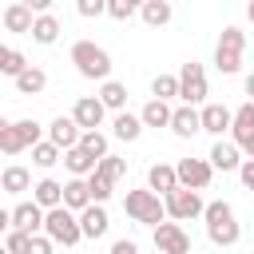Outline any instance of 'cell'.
Here are the masks:
<instances>
[{"label": "cell", "instance_id": "cell-1", "mask_svg": "<svg viewBox=\"0 0 254 254\" xmlns=\"http://www.w3.org/2000/svg\"><path fill=\"white\" fill-rule=\"evenodd\" d=\"M202 222H206V238L214 242V246H234L238 238H242V226H238V218H234V206L226 202V198H214V202H206L202 206Z\"/></svg>", "mask_w": 254, "mask_h": 254}, {"label": "cell", "instance_id": "cell-2", "mask_svg": "<svg viewBox=\"0 0 254 254\" xmlns=\"http://www.w3.org/2000/svg\"><path fill=\"white\" fill-rule=\"evenodd\" d=\"M71 64H75V71L83 79H99V83L111 79V56L95 40H75L71 44Z\"/></svg>", "mask_w": 254, "mask_h": 254}, {"label": "cell", "instance_id": "cell-3", "mask_svg": "<svg viewBox=\"0 0 254 254\" xmlns=\"http://www.w3.org/2000/svg\"><path fill=\"white\" fill-rule=\"evenodd\" d=\"M242 52H246V32L234 28V24H226L222 36H218V44H214V67H218L222 75L242 71Z\"/></svg>", "mask_w": 254, "mask_h": 254}, {"label": "cell", "instance_id": "cell-4", "mask_svg": "<svg viewBox=\"0 0 254 254\" xmlns=\"http://www.w3.org/2000/svg\"><path fill=\"white\" fill-rule=\"evenodd\" d=\"M123 210H127V218L139 222V226H159V222L167 218L163 194H155V190H127V194H123Z\"/></svg>", "mask_w": 254, "mask_h": 254}, {"label": "cell", "instance_id": "cell-5", "mask_svg": "<svg viewBox=\"0 0 254 254\" xmlns=\"http://www.w3.org/2000/svg\"><path fill=\"white\" fill-rule=\"evenodd\" d=\"M44 234H48L52 242H60V246H75V242L83 238V230H79V214L67 210L64 202L52 206V210H44Z\"/></svg>", "mask_w": 254, "mask_h": 254}, {"label": "cell", "instance_id": "cell-6", "mask_svg": "<svg viewBox=\"0 0 254 254\" xmlns=\"http://www.w3.org/2000/svg\"><path fill=\"white\" fill-rule=\"evenodd\" d=\"M202 194L198 190H190V187H175V190H167L163 194V210H167V218H175V222H190V218H202Z\"/></svg>", "mask_w": 254, "mask_h": 254}, {"label": "cell", "instance_id": "cell-7", "mask_svg": "<svg viewBox=\"0 0 254 254\" xmlns=\"http://www.w3.org/2000/svg\"><path fill=\"white\" fill-rule=\"evenodd\" d=\"M206 71H202V64H194V60H187L183 67H179V99L183 103H190V107H198V103H206Z\"/></svg>", "mask_w": 254, "mask_h": 254}, {"label": "cell", "instance_id": "cell-8", "mask_svg": "<svg viewBox=\"0 0 254 254\" xmlns=\"http://www.w3.org/2000/svg\"><path fill=\"white\" fill-rule=\"evenodd\" d=\"M151 230H155L151 238H155V250H159V254H190V234L183 230V222H167V218H163V222L151 226Z\"/></svg>", "mask_w": 254, "mask_h": 254}, {"label": "cell", "instance_id": "cell-9", "mask_svg": "<svg viewBox=\"0 0 254 254\" xmlns=\"http://www.w3.org/2000/svg\"><path fill=\"white\" fill-rule=\"evenodd\" d=\"M175 179H179V187L206 190L210 179H214V167H210L206 159H179V163H175Z\"/></svg>", "mask_w": 254, "mask_h": 254}, {"label": "cell", "instance_id": "cell-10", "mask_svg": "<svg viewBox=\"0 0 254 254\" xmlns=\"http://www.w3.org/2000/svg\"><path fill=\"white\" fill-rule=\"evenodd\" d=\"M71 119L79 123V131H95V127H103L107 107L99 103V95H79L75 107H71Z\"/></svg>", "mask_w": 254, "mask_h": 254}, {"label": "cell", "instance_id": "cell-11", "mask_svg": "<svg viewBox=\"0 0 254 254\" xmlns=\"http://www.w3.org/2000/svg\"><path fill=\"white\" fill-rule=\"evenodd\" d=\"M179 139H194L198 131H202V123H198V107H190V103H183V107H171V123H167Z\"/></svg>", "mask_w": 254, "mask_h": 254}, {"label": "cell", "instance_id": "cell-12", "mask_svg": "<svg viewBox=\"0 0 254 254\" xmlns=\"http://www.w3.org/2000/svg\"><path fill=\"white\" fill-rule=\"evenodd\" d=\"M107 226H111V218H107L103 202H87V206L79 210V230H83V238H103Z\"/></svg>", "mask_w": 254, "mask_h": 254}, {"label": "cell", "instance_id": "cell-13", "mask_svg": "<svg viewBox=\"0 0 254 254\" xmlns=\"http://www.w3.org/2000/svg\"><path fill=\"white\" fill-rule=\"evenodd\" d=\"M198 123H202V131L222 139V131H230V107L226 103H202L198 107Z\"/></svg>", "mask_w": 254, "mask_h": 254}, {"label": "cell", "instance_id": "cell-14", "mask_svg": "<svg viewBox=\"0 0 254 254\" xmlns=\"http://www.w3.org/2000/svg\"><path fill=\"white\" fill-rule=\"evenodd\" d=\"M48 139H52L60 151H67V147L79 143V123H75L71 115H56V119L48 123Z\"/></svg>", "mask_w": 254, "mask_h": 254}, {"label": "cell", "instance_id": "cell-15", "mask_svg": "<svg viewBox=\"0 0 254 254\" xmlns=\"http://www.w3.org/2000/svg\"><path fill=\"white\" fill-rule=\"evenodd\" d=\"M206 163H210L214 171H238V163H242V151L234 147V139H214V147H210Z\"/></svg>", "mask_w": 254, "mask_h": 254}, {"label": "cell", "instance_id": "cell-16", "mask_svg": "<svg viewBox=\"0 0 254 254\" xmlns=\"http://www.w3.org/2000/svg\"><path fill=\"white\" fill-rule=\"evenodd\" d=\"M12 226L16 230H28V234H40L44 230V206H36V202L12 206Z\"/></svg>", "mask_w": 254, "mask_h": 254}, {"label": "cell", "instance_id": "cell-17", "mask_svg": "<svg viewBox=\"0 0 254 254\" xmlns=\"http://www.w3.org/2000/svg\"><path fill=\"white\" fill-rule=\"evenodd\" d=\"M111 135H115V139H123V143H135V139L143 135V119H139V115H131V111L123 107V111H115V119H111Z\"/></svg>", "mask_w": 254, "mask_h": 254}, {"label": "cell", "instance_id": "cell-18", "mask_svg": "<svg viewBox=\"0 0 254 254\" xmlns=\"http://www.w3.org/2000/svg\"><path fill=\"white\" fill-rule=\"evenodd\" d=\"M32 20H36V12H32L28 4H16V0H12V4L4 8V28H8V32L28 36V32H32Z\"/></svg>", "mask_w": 254, "mask_h": 254}, {"label": "cell", "instance_id": "cell-19", "mask_svg": "<svg viewBox=\"0 0 254 254\" xmlns=\"http://www.w3.org/2000/svg\"><path fill=\"white\" fill-rule=\"evenodd\" d=\"M12 83H16V95H40V91L48 87V71H44V67H32V64H28V67H24V71H20V75H16Z\"/></svg>", "mask_w": 254, "mask_h": 254}, {"label": "cell", "instance_id": "cell-20", "mask_svg": "<svg viewBox=\"0 0 254 254\" xmlns=\"http://www.w3.org/2000/svg\"><path fill=\"white\" fill-rule=\"evenodd\" d=\"M32 202L44 206V210L60 206V202H64V183H56V179H40V183L32 187Z\"/></svg>", "mask_w": 254, "mask_h": 254}, {"label": "cell", "instance_id": "cell-21", "mask_svg": "<svg viewBox=\"0 0 254 254\" xmlns=\"http://www.w3.org/2000/svg\"><path fill=\"white\" fill-rule=\"evenodd\" d=\"M28 36H32L36 44H44V48H48V44H56V40H60V20H56L52 12H40V16L32 20V32H28Z\"/></svg>", "mask_w": 254, "mask_h": 254}, {"label": "cell", "instance_id": "cell-22", "mask_svg": "<svg viewBox=\"0 0 254 254\" xmlns=\"http://www.w3.org/2000/svg\"><path fill=\"white\" fill-rule=\"evenodd\" d=\"M0 190H8V194H24V190H32V171L20 167V163H12V167L0 175Z\"/></svg>", "mask_w": 254, "mask_h": 254}, {"label": "cell", "instance_id": "cell-23", "mask_svg": "<svg viewBox=\"0 0 254 254\" xmlns=\"http://www.w3.org/2000/svg\"><path fill=\"white\" fill-rule=\"evenodd\" d=\"M175 187H179V179H175V167H171V163H155V167L147 171V190L167 194V190H175Z\"/></svg>", "mask_w": 254, "mask_h": 254}, {"label": "cell", "instance_id": "cell-24", "mask_svg": "<svg viewBox=\"0 0 254 254\" xmlns=\"http://www.w3.org/2000/svg\"><path fill=\"white\" fill-rule=\"evenodd\" d=\"M87 202H91V194H87V179H79V175H71V179L64 183V206L79 214V210H83Z\"/></svg>", "mask_w": 254, "mask_h": 254}, {"label": "cell", "instance_id": "cell-25", "mask_svg": "<svg viewBox=\"0 0 254 254\" xmlns=\"http://www.w3.org/2000/svg\"><path fill=\"white\" fill-rule=\"evenodd\" d=\"M139 16H143V24H147V28H163V24H171L175 8H171V0H143Z\"/></svg>", "mask_w": 254, "mask_h": 254}, {"label": "cell", "instance_id": "cell-26", "mask_svg": "<svg viewBox=\"0 0 254 254\" xmlns=\"http://www.w3.org/2000/svg\"><path fill=\"white\" fill-rule=\"evenodd\" d=\"M139 119H143V127H167L171 123V103L167 99H147L143 103V111H139Z\"/></svg>", "mask_w": 254, "mask_h": 254}, {"label": "cell", "instance_id": "cell-27", "mask_svg": "<svg viewBox=\"0 0 254 254\" xmlns=\"http://www.w3.org/2000/svg\"><path fill=\"white\" fill-rule=\"evenodd\" d=\"M60 163H64L71 175H79V179H83V175H91V171H95V163H99V159H91L83 147H67V151L60 155Z\"/></svg>", "mask_w": 254, "mask_h": 254}, {"label": "cell", "instance_id": "cell-28", "mask_svg": "<svg viewBox=\"0 0 254 254\" xmlns=\"http://www.w3.org/2000/svg\"><path fill=\"white\" fill-rule=\"evenodd\" d=\"M99 103H103L107 111H123V107H127V87H123L119 79H103V83H99Z\"/></svg>", "mask_w": 254, "mask_h": 254}, {"label": "cell", "instance_id": "cell-29", "mask_svg": "<svg viewBox=\"0 0 254 254\" xmlns=\"http://www.w3.org/2000/svg\"><path fill=\"white\" fill-rule=\"evenodd\" d=\"M32 143H28V135H24V123L16 119V123H8V131H4V139H0V151L4 155H20V151H28Z\"/></svg>", "mask_w": 254, "mask_h": 254}, {"label": "cell", "instance_id": "cell-30", "mask_svg": "<svg viewBox=\"0 0 254 254\" xmlns=\"http://www.w3.org/2000/svg\"><path fill=\"white\" fill-rule=\"evenodd\" d=\"M60 155H64V151H60V147H56L52 139H40V143H32V163H36L40 171L56 167V163H60Z\"/></svg>", "mask_w": 254, "mask_h": 254}, {"label": "cell", "instance_id": "cell-31", "mask_svg": "<svg viewBox=\"0 0 254 254\" xmlns=\"http://www.w3.org/2000/svg\"><path fill=\"white\" fill-rule=\"evenodd\" d=\"M254 127V99H246L238 111H230V139H242Z\"/></svg>", "mask_w": 254, "mask_h": 254}, {"label": "cell", "instance_id": "cell-32", "mask_svg": "<svg viewBox=\"0 0 254 254\" xmlns=\"http://www.w3.org/2000/svg\"><path fill=\"white\" fill-rule=\"evenodd\" d=\"M75 147H83L91 159H103V155L111 151V147H107V135H103L99 127H95V131H79V143H75Z\"/></svg>", "mask_w": 254, "mask_h": 254}, {"label": "cell", "instance_id": "cell-33", "mask_svg": "<svg viewBox=\"0 0 254 254\" xmlns=\"http://www.w3.org/2000/svg\"><path fill=\"white\" fill-rule=\"evenodd\" d=\"M28 67V60H24V52H16V48H8V44H0V75H20Z\"/></svg>", "mask_w": 254, "mask_h": 254}, {"label": "cell", "instance_id": "cell-34", "mask_svg": "<svg viewBox=\"0 0 254 254\" xmlns=\"http://www.w3.org/2000/svg\"><path fill=\"white\" fill-rule=\"evenodd\" d=\"M87 179V194H91V202H107L111 198V190H115V183L107 179V175H99V171H91V175H83Z\"/></svg>", "mask_w": 254, "mask_h": 254}, {"label": "cell", "instance_id": "cell-35", "mask_svg": "<svg viewBox=\"0 0 254 254\" xmlns=\"http://www.w3.org/2000/svg\"><path fill=\"white\" fill-rule=\"evenodd\" d=\"M95 171H99V175H107L111 183H119V179L127 175V159H119V155H111V151H107V155L95 163Z\"/></svg>", "mask_w": 254, "mask_h": 254}, {"label": "cell", "instance_id": "cell-36", "mask_svg": "<svg viewBox=\"0 0 254 254\" xmlns=\"http://www.w3.org/2000/svg\"><path fill=\"white\" fill-rule=\"evenodd\" d=\"M151 95L155 99H179V75H155V83H151Z\"/></svg>", "mask_w": 254, "mask_h": 254}, {"label": "cell", "instance_id": "cell-37", "mask_svg": "<svg viewBox=\"0 0 254 254\" xmlns=\"http://www.w3.org/2000/svg\"><path fill=\"white\" fill-rule=\"evenodd\" d=\"M143 8V0H107V16L111 20H131Z\"/></svg>", "mask_w": 254, "mask_h": 254}, {"label": "cell", "instance_id": "cell-38", "mask_svg": "<svg viewBox=\"0 0 254 254\" xmlns=\"http://www.w3.org/2000/svg\"><path fill=\"white\" fill-rule=\"evenodd\" d=\"M28 242H32V234H28V230H16V226H8V234H4V246H8V254H28Z\"/></svg>", "mask_w": 254, "mask_h": 254}, {"label": "cell", "instance_id": "cell-39", "mask_svg": "<svg viewBox=\"0 0 254 254\" xmlns=\"http://www.w3.org/2000/svg\"><path fill=\"white\" fill-rule=\"evenodd\" d=\"M75 12L79 16H107V0H75Z\"/></svg>", "mask_w": 254, "mask_h": 254}, {"label": "cell", "instance_id": "cell-40", "mask_svg": "<svg viewBox=\"0 0 254 254\" xmlns=\"http://www.w3.org/2000/svg\"><path fill=\"white\" fill-rule=\"evenodd\" d=\"M52 250H56V242H52L44 230H40V234H32V242H28V254H52Z\"/></svg>", "mask_w": 254, "mask_h": 254}, {"label": "cell", "instance_id": "cell-41", "mask_svg": "<svg viewBox=\"0 0 254 254\" xmlns=\"http://www.w3.org/2000/svg\"><path fill=\"white\" fill-rule=\"evenodd\" d=\"M238 179H242L246 190H254V159H242L238 163Z\"/></svg>", "mask_w": 254, "mask_h": 254}, {"label": "cell", "instance_id": "cell-42", "mask_svg": "<svg viewBox=\"0 0 254 254\" xmlns=\"http://www.w3.org/2000/svg\"><path fill=\"white\" fill-rule=\"evenodd\" d=\"M234 147H238V151H242L246 159H254V127H250V131H246L242 139H234Z\"/></svg>", "mask_w": 254, "mask_h": 254}, {"label": "cell", "instance_id": "cell-43", "mask_svg": "<svg viewBox=\"0 0 254 254\" xmlns=\"http://www.w3.org/2000/svg\"><path fill=\"white\" fill-rule=\"evenodd\" d=\"M111 254H139V246H135L131 238H115V242H111Z\"/></svg>", "mask_w": 254, "mask_h": 254}, {"label": "cell", "instance_id": "cell-44", "mask_svg": "<svg viewBox=\"0 0 254 254\" xmlns=\"http://www.w3.org/2000/svg\"><path fill=\"white\" fill-rule=\"evenodd\" d=\"M52 4H56V0H28V8H32L36 16H40V12H52Z\"/></svg>", "mask_w": 254, "mask_h": 254}, {"label": "cell", "instance_id": "cell-45", "mask_svg": "<svg viewBox=\"0 0 254 254\" xmlns=\"http://www.w3.org/2000/svg\"><path fill=\"white\" fill-rule=\"evenodd\" d=\"M8 226H12V210L0 206V234H8Z\"/></svg>", "mask_w": 254, "mask_h": 254}, {"label": "cell", "instance_id": "cell-46", "mask_svg": "<svg viewBox=\"0 0 254 254\" xmlns=\"http://www.w3.org/2000/svg\"><path fill=\"white\" fill-rule=\"evenodd\" d=\"M246 95L254 99V75H246Z\"/></svg>", "mask_w": 254, "mask_h": 254}, {"label": "cell", "instance_id": "cell-47", "mask_svg": "<svg viewBox=\"0 0 254 254\" xmlns=\"http://www.w3.org/2000/svg\"><path fill=\"white\" fill-rule=\"evenodd\" d=\"M8 123H12V119H4V115H0V139H4V131H8Z\"/></svg>", "mask_w": 254, "mask_h": 254}, {"label": "cell", "instance_id": "cell-48", "mask_svg": "<svg viewBox=\"0 0 254 254\" xmlns=\"http://www.w3.org/2000/svg\"><path fill=\"white\" fill-rule=\"evenodd\" d=\"M246 16H250V24H254V0H250V4H246Z\"/></svg>", "mask_w": 254, "mask_h": 254}, {"label": "cell", "instance_id": "cell-49", "mask_svg": "<svg viewBox=\"0 0 254 254\" xmlns=\"http://www.w3.org/2000/svg\"><path fill=\"white\" fill-rule=\"evenodd\" d=\"M0 254H8V246H4V242H0Z\"/></svg>", "mask_w": 254, "mask_h": 254}, {"label": "cell", "instance_id": "cell-50", "mask_svg": "<svg viewBox=\"0 0 254 254\" xmlns=\"http://www.w3.org/2000/svg\"><path fill=\"white\" fill-rule=\"evenodd\" d=\"M16 4H28V0H16Z\"/></svg>", "mask_w": 254, "mask_h": 254}]
</instances>
